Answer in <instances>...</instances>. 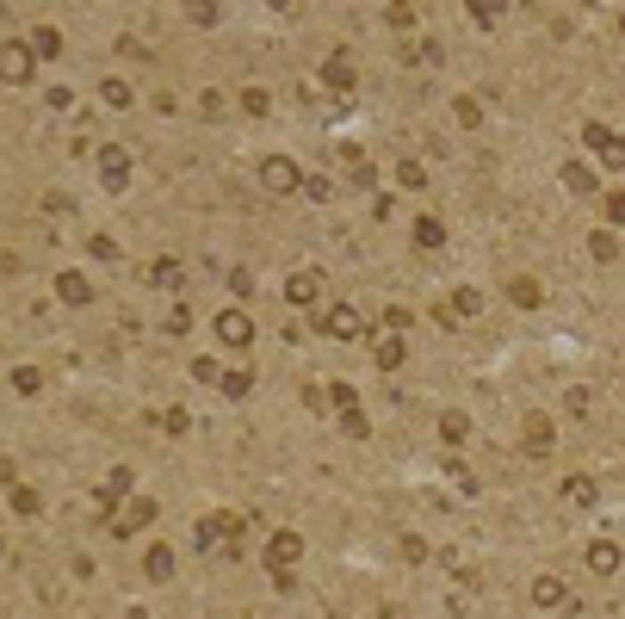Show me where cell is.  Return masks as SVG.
<instances>
[{
	"label": "cell",
	"mask_w": 625,
	"mask_h": 619,
	"mask_svg": "<svg viewBox=\"0 0 625 619\" xmlns=\"http://www.w3.org/2000/svg\"><path fill=\"white\" fill-rule=\"evenodd\" d=\"M149 279H155V285H174V279H180V266H174V260H155V266H149Z\"/></svg>",
	"instance_id": "4316f807"
},
{
	"label": "cell",
	"mask_w": 625,
	"mask_h": 619,
	"mask_svg": "<svg viewBox=\"0 0 625 619\" xmlns=\"http://www.w3.org/2000/svg\"><path fill=\"white\" fill-rule=\"evenodd\" d=\"M56 50H62L56 31H37V37H31V56H56Z\"/></svg>",
	"instance_id": "d4e9b609"
},
{
	"label": "cell",
	"mask_w": 625,
	"mask_h": 619,
	"mask_svg": "<svg viewBox=\"0 0 625 619\" xmlns=\"http://www.w3.org/2000/svg\"><path fill=\"white\" fill-rule=\"evenodd\" d=\"M620 564H625V551L613 539H595V545H588V570H595V576H613Z\"/></svg>",
	"instance_id": "277c9868"
},
{
	"label": "cell",
	"mask_w": 625,
	"mask_h": 619,
	"mask_svg": "<svg viewBox=\"0 0 625 619\" xmlns=\"http://www.w3.org/2000/svg\"><path fill=\"white\" fill-rule=\"evenodd\" d=\"M477 310H483V297H477L471 285H459V291H452V316H477Z\"/></svg>",
	"instance_id": "e0dca14e"
},
{
	"label": "cell",
	"mask_w": 625,
	"mask_h": 619,
	"mask_svg": "<svg viewBox=\"0 0 625 619\" xmlns=\"http://www.w3.org/2000/svg\"><path fill=\"white\" fill-rule=\"evenodd\" d=\"M316 329H322V335H335V341H353V335H360V310L335 304V310H322V316H316Z\"/></svg>",
	"instance_id": "7a4b0ae2"
},
{
	"label": "cell",
	"mask_w": 625,
	"mask_h": 619,
	"mask_svg": "<svg viewBox=\"0 0 625 619\" xmlns=\"http://www.w3.org/2000/svg\"><path fill=\"white\" fill-rule=\"evenodd\" d=\"M377 366H384V371L402 366V341H377Z\"/></svg>",
	"instance_id": "603a6c76"
},
{
	"label": "cell",
	"mask_w": 625,
	"mask_h": 619,
	"mask_svg": "<svg viewBox=\"0 0 625 619\" xmlns=\"http://www.w3.org/2000/svg\"><path fill=\"white\" fill-rule=\"evenodd\" d=\"M0 81H31V44H6L0 50Z\"/></svg>",
	"instance_id": "3957f363"
},
{
	"label": "cell",
	"mask_w": 625,
	"mask_h": 619,
	"mask_svg": "<svg viewBox=\"0 0 625 619\" xmlns=\"http://www.w3.org/2000/svg\"><path fill=\"white\" fill-rule=\"evenodd\" d=\"M242 112H248V118H266V94H260V87L242 94Z\"/></svg>",
	"instance_id": "484cf974"
},
{
	"label": "cell",
	"mask_w": 625,
	"mask_h": 619,
	"mask_svg": "<svg viewBox=\"0 0 625 619\" xmlns=\"http://www.w3.org/2000/svg\"><path fill=\"white\" fill-rule=\"evenodd\" d=\"M588 254H595V260H620V242H613V230H595V236H588Z\"/></svg>",
	"instance_id": "9a60e30c"
},
{
	"label": "cell",
	"mask_w": 625,
	"mask_h": 619,
	"mask_svg": "<svg viewBox=\"0 0 625 619\" xmlns=\"http://www.w3.org/2000/svg\"><path fill=\"white\" fill-rule=\"evenodd\" d=\"M526 452H532V459L551 452V421H545V415H526Z\"/></svg>",
	"instance_id": "ba28073f"
},
{
	"label": "cell",
	"mask_w": 625,
	"mask_h": 619,
	"mask_svg": "<svg viewBox=\"0 0 625 619\" xmlns=\"http://www.w3.org/2000/svg\"><path fill=\"white\" fill-rule=\"evenodd\" d=\"M601 217H607V224H625V192H607V199H601Z\"/></svg>",
	"instance_id": "cb8c5ba5"
},
{
	"label": "cell",
	"mask_w": 625,
	"mask_h": 619,
	"mask_svg": "<svg viewBox=\"0 0 625 619\" xmlns=\"http://www.w3.org/2000/svg\"><path fill=\"white\" fill-rule=\"evenodd\" d=\"M100 161H106V186H125V149H106Z\"/></svg>",
	"instance_id": "ffe728a7"
},
{
	"label": "cell",
	"mask_w": 625,
	"mask_h": 619,
	"mask_svg": "<svg viewBox=\"0 0 625 619\" xmlns=\"http://www.w3.org/2000/svg\"><path fill=\"white\" fill-rule=\"evenodd\" d=\"M620 31H625V19H620Z\"/></svg>",
	"instance_id": "4dcf8cb0"
},
{
	"label": "cell",
	"mask_w": 625,
	"mask_h": 619,
	"mask_svg": "<svg viewBox=\"0 0 625 619\" xmlns=\"http://www.w3.org/2000/svg\"><path fill=\"white\" fill-rule=\"evenodd\" d=\"M260 180H266L272 192H291V186H297V161H285V155H272V161L260 167Z\"/></svg>",
	"instance_id": "8992f818"
},
{
	"label": "cell",
	"mask_w": 625,
	"mask_h": 619,
	"mask_svg": "<svg viewBox=\"0 0 625 619\" xmlns=\"http://www.w3.org/2000/svg\"><path fill=\"white\" fill-rule=\"evenodd\" d=\"M297 551H304V539H297V533H272V545H266V558H272V570H285V564H297Z\"/></svg>",
	"instance_id": "52a82bcc"
},
{
	"label": "cell",
	"mask_w": 625,
	"mask_h": 619,
	"mask_svg": "<svg viewBox=\"0 0 625 619\" xmlns=\"http://www.w3.org/2000/svg\"><path fill=\"white\" fill-rule=\"evenodd\" d=\"M149 576H155V582H167V576H174V551H167V545H155V551H149Z\"/></svg>",
	"instance_id": "ac0fdd59"
},
{
	"label": "cell",
	"mask_w": 625,
	"mask_h": 619,
	"mask_svg": "<svg viewBox=\"0 0 625 619\" xmlns=\"http://www.w3.org/2000/svg\"><path fill=\"white\" fill-rule=\"evenodd\" d=\"M507 297H514L520 310H532V304H539L545 291H539V279H507Z\"/></svg>",
	"instance_id": "5bb4252c"
},
{
	"label": "cell",
	"mask_w": 625,
	"mask_h": 619,
	"mask_svg": "<svg viewBox=\"0 0 625 619\" xmlns=\"http://www.w3.org/2000/svg\"><path fill=\"white\" fill-rule=\"evenodd\" d=\"M396 180H402V186H421L427 174H421V161H402V167H396Z\"/></svg>",
	"instance_id": "f1b7e54d"
},
{
	"label": "cell",
	"mask_w": 625,
	"mask_h": 619,
	"mask_svg": "<svg viewBox=\"0 0 625 619\" xmlns=\"http://www.w3.org/2000/svg\"><path fill=\"white\" fill-rule=\"evenodd\" d=\"M582 143H588L607 167H625V136H613L607 124H582Z\"/></svg>",
	"instance_id": "6da1fadb"
},
{
	"label": "cell",
	"mask_w": 625,
	"mask_h": 619,
	"mask_svg": "<svg viewBox=\"0 0 625 619\" xmlns=\"http://www.w3.org/2000/svg\"><path fill=\"white\" fill-rule=\"evenodd\" d=\"M56 291H62V304H93V285H87L81 273H62V279H56Z\"/></svg>",
	"instance_id": "30bf717a"
},
{
	"label": "cell",
	"mask_w": 625,
	"mask_h": 619,
	"mask_svg": "<svg viewBox=\"0 0 625 619\" xmlns=\"http://www.w3.org/2000/svg\"><path fill=\"white\" fill-rule=\"evenodd\" d=\"M465 6H471L477 25H496V19H501V0H465Z\"/></svg>",
	"instance_id": "44dd1931"
},
{
	"label": "cell",
	"mask_w": 625,
	"mask_h": 619,
	"mask_svg": "<svg viewBox=\"0 0 625 619\" xmlns=\"http://www.w3.org/2000/svg\"><path fill=\"white\" fill-rule=\"evenodd\" d=\"M186 19H192V25H217V6H211V0H186Z\"/></svg>",
	"instance_id": "7402d4cb"
},
{
	"label": "cell",
	"mask_w": 625,
	"mask_h": 619,
	"mask_svg": "<svg viewBox=\"0 0 625 619\" xmlns=\"http://www.w3.org/2000/svg\"><path fill=\"white\" fill-rule=\"evenodd\" d=\"M532 607H564V582L557 576H539L532 582Z\"/></svg>",
	"instance_id": "7c38bea8"
},
{
	"label": "cell",
	"mask_w": 625,
	"mask_h": 619,
	"mask_svg": "<svg viewBox=\"0 0 625 619\" xmlns=\"http://www.w3.org/2000/svg\"><path fill=\"white\" fill-rule=\"evenodd\" d=\"M149 520H155V501H130V514L112 520V533H136V526H149Z\"/></svg>",
	"instance_id": "8fae6325"
},
{
	"label": "cell",
	"mask_w": 625,
	"mask_h": 619,
	"mask_svg": "<svg viewBox=\"0 0 625 619\" xmlns=\"http://www.w3.org/2000/svg\"><path fill=\"white\" fill-rule=\"evenodd\" d=\"M415 242H421V248H440V242H446L440 217H421V224H415Z\"/></svg>",
	"instance_id": "d6986e66"
},
{
	"label": "cell",
	"mask_w": 625,
	"mask_h": 619,
	"mask_svg": "<svg viewBox=\"0 0 625 619\" xmlns=\"http://www.w3.org/2000/svg\"><path fill=\"white\" fill-rule=\"evenodd\" d=\"M595 477H564V501H570V508H595Z\"/></svg>",
	"instance_id": "9c48e42d"
},
{
	"label": "cell",
	"mask_w": 625,
	"mask_h": 619,
	"mask_svg": "<svg viewBox=\"0 0 625 619\" xmlns=\"http://www.w3.org/2000/svg\"><path fill=\"white\" fill-rule=\"evenodd\" d=\"M106 106H130V87H125V81H106Z\"/></svg>",
	"instance_id": "f546056e"
},
{
	"label": "cell",
	"mask_w": 625,
	"mask_h": 619,
	"mask_svg": "<svg viewBox=\"0 0 625 619\" xmlns=\"http://www.w3.org/2000/svg\"><path fill=\"white\" fill-rule=\"evenodd\" d=\"M217 335H223L230 347H248V341H254V322L242 316V310H223V316H217Z\"/></svg>",
	"instance_id": "5b68a950"
},
{
	"label": "cell",
	"mask_w": 625,
	"mask_h": 619,
	"mask_svg": "<svg viewBox=\"0 0 625 619\" xmlns=\"http://www.w3.org/2000/svg\"><path fill=\"white\" fill-rule=\"evenodd\" d=\"M316 291H322V279H316V273H297V279L285 285V297H291V304H310Z\"/></svg>",
	"instance_id": "4fadbf2b"
},
{
	"label": "cell",
	"mask_w": 625,
	"mask_h": 619,
	"mask_svg": "<svg viewBox=\"0 0 625 619\" xmlns=\"http://www.w3.org/2000/svg\"><path fill=\"white\" fill-rule=\"evenodd\" d=\"M564 186H570V192H595V174H588L582 161H570V167H564Z\"/></svg>",
	"instance_id": "2e32d148"
},
{
	"label": "cell",
	"mask_w": 625,
	"mask_h": 619,
	"mask_svg": "<svg viewBox=\"0 0 625 619\" xmlns=\"http://www.w3.org/2000/svg\"><path fill=\"white\" fill-rule=\"evenodd\" d=\"M440 434H446V440H465V434H471V421H465V415H446V421H440Z\"/></svg>",
	"instance_id": "83f0119b"
}]
</instances>
